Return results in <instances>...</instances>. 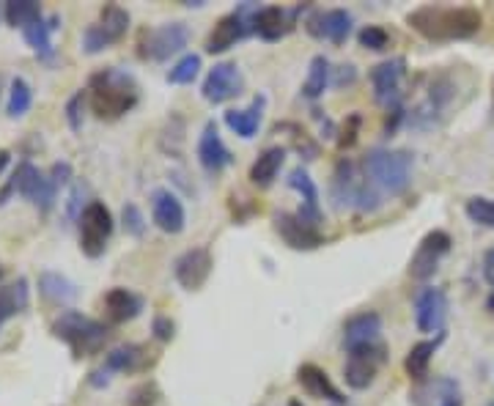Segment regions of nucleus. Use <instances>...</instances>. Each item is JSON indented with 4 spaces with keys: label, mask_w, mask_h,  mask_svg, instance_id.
<instances>
[{
    "label": "nucleus",
    "mask_w": 494,
    "mask_h": 406,
    "mask_svg": "<svg viewBox=\"0 0 494 406\" xmlns=\"http://www.w3.org/2000/svg\"><path fill=\"white\" fill-rule=\"evenodd\" d=\"M242 88H245V77H242L239 66L231 61H223V64H214L209 69L201 93L206 102H211V105H223V102L239 96Z\"/></svg>",
    "instance_id": "12"
},
{
    "label": "nucleus",
    "mask_w": 494,
    "mask_h": 406,
    "mask_svg": "<svg viewBox=\"0 0 494 406\" xmlns=\"http://www.w3.org/2000/svg\"><path fill=\"white\" fill-rule=\"evenodd\" d=\"M151 217H154V225L165 234H182L187 223L182 200L165 187L151 192Z\"/></svg>",
    "instance_id": "18"
},
{
    "label": "nucleus",
    "mask_w": 494,
    "mask_h": 406,
    "mask_svg": "<svg viewBox=\"0 0 494 406\" xmlns=\"http://www.w3.org/2000/svg\"><path fill=\"white\" fill-rule=\"evenodd\" d=\"M297 382L300 387L310 395V398H319V401H333L336 406H344L346 403V395L329 382L327 371L319 368L316 363H305L297 368Z\"/></svg>",
    "instance_id": "20"
},
{
    "label": "nucleus",
    "mask_w": 494,
    "mask_h": 406,
    "mask_svg": "<svg viewBox=\"0 0 494 406\" xmlns=\"http://www.w3.org/2000/svg\"><path fill=\"white\" fill-rule=\"evenodd\" d=\"M308 31L319 39H329L333 44H344L352 33V14L346 9L321 12L308 22Z\"/></svg>",
    "instance_id": "24"
},
{
    "label": "nucleus",
    "mask_w": 494,
    "mask_h": 406,
    "mask_svg": "<svg viewBox=\"0 0 494 406\" xmlns=\"http://www.w3.org/2000/svg\"><path fill=\"white\" fill-rule=\"evenodd\" d=\"M344 406H349V403H344Z\"/></svg>",
    "instance_id": "55"
},
{
    "label": "nucleus",
    "mask_w": 494,
    "mask_h": 406,
    "mask_svg": "<svg viewBox=\"0 0 494 406\" xmlns=\"http://www.w3.org/2000/svg\"><path fill=\"white\" fill-rule=\"evenodd\" d=\"M88 102L96 119L102 121H116L127 116L138 105V85L132 75L107 66L91 75L88 80Z\"/></svg>",
    "instance_id": "2"
},
{
    "label": "nucleus",
    "mask_w": 494,
    "mask_h": 406,
    "mask_svg": "<svg viewBox=\"0 0 494 406\" xmlns=\"http://www.w3.org/2000/svg\"><path fill=\"white\" fill-rule=\"evenodd\" d=\"M467 217L481 228H494V200L491 198H470L464 207Z\"/></svg>",
    "instance_id": "37"
},
{
    "label": "nucleus",
    "mask_w": 494,
    "mask_h": 406,
    "mask_svg": "<svg viewBox=\"0 0 494 406\" xmlns=\"http://www.w3.org/2000/svg\"><path fill=\"white\" fill-rule=\"evenodd\" d=\"M198 72H201V56L190 53V56H184V58H179V61L174 64V69L168 72V83H174V85H187V83H193V80L198 77Z\"/></svg>",
    "instance_id": "38"
},
{
    "label": "nucleus",
    "mask_w": 494,
    "mask_h": 406,
    "mask_svg": "<svg viewBox=\"0 0 494 406\" xmlns=\"http://www.w3.org/2000/svg\"><path fill=\"white\" fill-rule=\"evenodd\" d=\"M274 231L281 234V239L292 247V250H316L324 244L321 231L316 228V223L305 220L302 215H292V212H278L272 217Z\"/></svg>",
    "instance_id": "14"
},
{
    "label": "nucleus",
    "mask_w": 494,
    "mask_h": 406,
    "mask_svg": "<svg viewBox=\"0 0 494 406\" xmlns=\"http://www.w3.org/2000/svg\"><path fill=\"white\" fill-rule=\"evenodd\" d=\"M159 401V387L154 382H143L130 393V406H154Z\"/></svg>",
    "instance_id": "41"
},
{
    "label": "nucleus",
    "mask_w": 494,
    "mask_h": 406,
    "mask_svg": "<svg viewBox=\"0 0 494 406\" xmlns=\"http://www.w3.org/2000/svg\"><path fill=\"white\" fill-rule=\"evenodd\" d=\"M451 236L445 231H428L418 250H415V256L409 261V275L415 280H428L436 269H439V261H443L448 252H451Z\"/></svg>",
    "instance_id": "11"
},
{
    "label": "nucleus",
    "mask_w": 494,
    "mask_h": 406,
    "mask_svg": "<svg viewBox=\"0 0 494 406\" xmlns=\"http://www.w3.org/2000/svg\"><path fill=\"white\" fill-rule=\"evenodd\" d=\"M357 41H360V47H365V49L382 53V49H388V47H391V33L384 31L382 25H365V28L357 33Z\"/></svg>",
    "instance_id": "39"
},
{
    "label": "nucleus",
    "mask_w": 494,
    "mask_h": 406,
    "mask_svg": "<svg viewBox=\"0 0 494 406\" xmlns=\"http://www.w3.org/2000/svg\"><path fill=\"white\" fill-rule=\"evenodd\" d=\"M481 269H483V280H486L489 286H494V247H491V250H486Z\"/></svg>",
    "instance_id": "48"
},
{
    "label": "nucleus",
    "mask_w": 494,
    "mask_h": 406,
    "mask_svg": "<svg viewBox=\"0 0 494 406\" xmlns=\"http://www.w3.org/2000/svg\"><path fill=\"white\" fill-rule=\"evenodd\" d=\"M39 294L52 302V304H72L77 296H80V288L75 280H69L67 275L61 272H52V269H44L39 275Z\"/></svg>",
    "instance_id": "26"
},
{
    "label": "nucleus",
    "mask_w": 494,
    "mask_h": 406,
    "mask_svg": "<svg viewBox=\"0 0 494 406\" xmlns=\"http://www.w3.org/2000/svg\"><path fill=\"white\" fill-rule=\"evenodd\" d=\"M357 132H360V116L355 113V116L346 119V127L338 137V148H352L357 143Z\"/></svg>",
    "instance_id": "45"
},
{
    "label": "nucleus",
    "mask_w": 494,
    "mask_h": 406,
    "mask_svg": "<svg viewBox=\"0 0 494 406\" xmlns=\"http://www.w3.org/2000/svg\"><path fill=\"white\" fill-rule=\"evenodd\" d=\"M289 187L297 190V192L302 195V200H305V209H302L300 215H302L305 220L316 223L319 215H321V209H319V190H316L313 179L308 176V171H305V168H294V171L289 173Z\"/></svg>",
    "instance_id": "33"
},
{
    "label": "nucleus",
    "mask_w": 494,
    "mask_h": 406,
    "mask_svg": "<svg viewBox=\"0 0 494 406\" xmlns=\"http://www.w3.org/2000/svg\"><path fill=\"white\" fill-rule=\"evenodd\" d=\"M412 401L418 406H462V390L454 379H426L415 387Z\"/></svg>",
    "instance_id": "21"
},
{
    "label": "nucleus",
    "mask_w": 494,
    "mask_h": 406,
    "mask_svg": "<svg viewBox=\"0 0 494 406\" xmlns=\"http://www.w3.org/2000/svg\"><path fill=\"white\" fill-rule=\"evenodd\" d=\"M250 12H253V6H242L226 17H220L206 39V53L220 56V53H226V49H231L237 41H242L253 31V17H247Z\"/></svg>",
    "instance_id": "10"
},
{
    "label": "nucleus",
    "mask_w": 494,
    "mask_h": 406,
    "mask_svg": "<svg viewBox=\"0 0 494 406\" xmlns=\"http://www.w3.org/2000/svg\"><path fill=\"white\" fill-rule=\"evenodd\" d=\"M329 195H333L336 209H376L379 207V192L368 181L363 165L352 160H341L333 173V184H329Z\"/></svg>",
    "instance_id": "5"
},
{
    "label": "nucleus",
    "mask_w": 494,
    "mask_h": 406,
    "mask_svg": "<svg viewBox=\"0 0 494 406\" xmlns=\"http://www.w3.org/2000/svg\"><path fill=\"white\" fill-rule=\"evenodd\" d=\"M4 275H6V269H4V267H0V280H4Z\"/></svg>",
    "instance_id": "54"
},
{
    "label": "nucleus",
    "mask_w": 494,
    "mask_h": 406,
    "mask_svg": "<svg viewBox=\"0 0 494 406\" xmlns=\"http://www.w3.org/2000/svg\"><path fill=\"white\" fill-rule=\"evenodd\" d=\"M121 220H124V231L130 236H143L146 234V217L135 203H127V207L121 209Z\"/></svg>",
    "instance_id": "40"
},
{
    "label": "nucleus",
    "mask_w": 494,
    "mask_h": 406,
    "mask_svg": "<svg viewBox=\"0 0 494 406\" xmlns=\"http://www.w3.org/2000/svg\"><path fill=\"white\" fill-rule=\"evenodd\" d=\"M329 75H333V69H329V61L324 56H316L310 61V72H308V80L302 85V93L308 99H319L327 91V85H329Z\"/></svg>",
    "instance_id": "36"
},
{
    "label": "nucleus",
    "mask_w": 494,
    "mask_h": 406,
    "mask_svg": "<svg viewBox=\"0 0 494 406\" xmlns=\"http://www.w3.org/2000/svg\"><path fill=\"white\" fill-rule=\"evenodd\" d=\"M83 108H85V91H77L67 102V121H69L72 132H80L83 129Z\"/></svg>",
    "instance_id": "42"
},
{
    "label": "nucleus",
    "mask_w": 494,
    "mask_h": 406,
    "mask_svg": "<svg viewBox=\"0 0 494 406\" xmlns=\"http://www.w3.org/2000/svg\"><path fill=\"white\" fill-rule=\"evenodd\" d=\"M88 382H91L94 387H107V384H110V371H107V368H99V371H91Z\"/></svg>",
    "instance_id": "49"
},
{
    "label": "nucleus",
    "mask_w": 494,
    "mask_h": 406,
    "mask_svg": "<svg viewBox=\"0 0 494 406\" xmlns=\"http://www.w3.org/2000/svg\"><path fill=\"white\" fill-rule=\"evenodd\" d=\"M388 360V346L382 340L379 343H371V346H360V349H352L349 351V363L344 368V379L352 390H365L373 384L382 363Z\"/></svg>",
    "instance_id": "9"
},
{
    "label": "nucleus",
    "mask_w": 494,
    "mask_h": 406,
    "mask_svg": "<svg viewBox=\"0 0 494 406\" xmlns=\"http://www.w3.org/2000/svg\"><path fill=\"white\" fill-rule=\"evenodd\" d=\"M61 28V17L58 14H52V17H41L39 22H33L31 28H25L22 31V36H25V41H28V47L33 49V53L39 56V58H44V61H49L52 58V53H55V47H52V33Z\"/></svg>",
    "instance_id": "30"
},
{
    "label": "nucleus",
    "mask_w": 494,
    "mask_h": 406,
    "mask_svg": "<svg viewBox=\"0 0 494 406\" xmlns=\"http://www.w3.org/2000/svg\"><path fill=\"white\" fill-rule=\"evenodd\" d=\"M31 105H33V91H31L28 80H25V77H14V80H12V88H9L6 113H9L12 119H22V116H28Z\"/></svg>",
    "instance_id": "35"
},
{
    "label": "nucleus",
    "mask_w": 494,
    "mask_h": 406,
    "mask_svg": "<svg viewBox=\"0 0 494 406\" xmlns=\"http://www.w3.org/2000/svg\"><path fill=\"white\" fill-rule=\"evenodd\" d=\"M143 296L130 291V288H110L104 294V313L110 319V324H127L132 319H138L143 313Z\"/></svg>",
    "instance_id": "22"
},
{
    "label": "nucleus",
    "mask_w": 494,
    "mask_h": 406,
    "mask_svg": "<svg viewBox=\"0 0 494 406\" xmlns=\"http://www.w3.org/2000/svg\"><path fill=\"white\" fill-rule=\"evenodd\" d=\"M486 308H489V311L494 313V291H491V296H489V302H486Z\"/></svg>",
    "instance_id": "51"
},
{
    "label": "nucleus",
    "mask_w": 494,
    "mask_h": 406,
    "mask_svg": "<svg viewBox=\"0 0 494 406\" xmlns=\"http://www.w3.org/2000/svg\"><path fill=\"white\" fill-rule=\"evenodd\" d=\"M49 179L55 181V187H64V184H69V179H72V165L69 163H55L52 168H49Z\"/></svg>",
    "instance_id": "46"
},
{
    "label": "nucleus",
    "mask_w": 494,
    "mask_h": 406,
    "mask_svg": "<svg viewBox=\"0 0 494 406\" xmlns=\"http://www.w3.org/2000/svg\"><path fill=\"white\" fill-rule=\"evenodd\" d=\"M286 406H302V401H300V398H292V401H289Z\"/></svg>",
    "instance_id": "52"
},
{
    "label": "nucleus",
    "mask_w": 494,
    "mask_h": 406,
    "mask_svg": "<svg viewBox=\"0 0 494 406\" xmlns=\"http://www.w3.org/2000/svg\"><path fill=\"white\" fill-rule=\"evenodd\" d=\"M151 332H154V338H157V340L171 343V340L176 338V324H174L168 316H154V322H151Z\"/></svg>",
    "instance_id": "44"
},
{
    "label": "nucleus",
    "mask_w": 494,
    "mask_h": 406,
    "mask_svg": "<svg viewBox=\"0 0 494 406\" xmlns=\"http://www.w3.org/2000/svg\"><path fill=\"white\" fill-rule=\"evenodd\" d=\"M96 25L102 31V36L107 39V44H116L130 31V12L121 9V6H116V4H107V6H102Z\"/></svg>",
    "instance_id": "32"
},
{
    "label": "nucleus",
    "mask_w": 494,
    "mask_h": 406,
    "mask_svg": "<svg viewBox=\"0 0 494 406\" xmlns=\"http://www.w3.org/2000/svg\"><path fill=\"white\" fill-rule=\"evenodd\" d=\"M0 93H4V75H0Z\"/></svg>",
    "instance_id": "53"
},
{
    "label": "nucleus",
    "mask_w": 494,
    "mask_h": 406,
    "mask_svg": "<svg viewBox=\"0 0 494 406\" xmlns=\"http://www.w3.org/2000/svg\"><path fill=\"white\" fill-rule=\"evenodd\" d=\"M198 163L209 171V173H220L223 168H229L234 163L229 146L223 143L217 132V124L209 121L201 132V140H198Z\"/></svg>",
    "instance_id": "19"
},
{
    "label": "nucleus",
    "mask_w": 494,
    "mask_h": 406,
    "mask_svg": "<svg viewBox=\"0 0 494 406\" xmlns=\"http://www.w3.org/2000/svg\"><path fill=\"white\" fill-rule=\"evenodd\" d=\"M148 349L146 346H138V343H124V346H116L107 351L104 357V366L110 374H135V371H143L148 366Z\"/></svg>",
    "instance_id": "25"
},
{
    "label": "nucleus",
    "mask_w": 494,
    "mask_h": 406,
    "mask_svg": "<svg viewBox=\"0 0 494 406\" xmlns=\"http://www.w3.org/2000/svg\"><path fill=\"white\" fill-rule=\"evenodd\" d=\"M190 41V31L184 22H165L140 33L138 53L146 61H168L171 56L182 53Z\"/></svg>",
    "instance_id": "7"
},
{
    "label": "nucleus",
    "mask_w": 494,
    "mask_h": 406,
    "mask_svg": "<svg viewBox=\"0 0 494 406\" xmlns=\"http://www.w3.org/2000/svg\"><path fill=\"white\" fill-rule=\"evenodd\" d=\"M407 75V61L404 58H391L382 61L371 69V85H373V99L384 108L401 105V80Z\"/></svg>",
    "instance_id": "13"
},
{
    "label": "nucleus",
    "mask_w": 494,
    "mask_h": 406,
    "mask_svg": "<svg viewBox=\"0 0 494 406\" xmlns=\"http://www.w3.org/2000/svg\"><path fill=\"white\" fill-rule=\"evenodd\" d=\"M448 319V296L443 288H423L415 299V324L420 332H443Z\"/></svg>",
    "instance_id": "16"
},
{
    "label": "nucleus",
    "mask_w": 494,
    "mask_h": 406,
    "mask_svg": "<svg viewBox=\"0 0 494 406\" xmlns=\"http://www.w3.org/2000/svg\"><path fill=\"white\" fill-rule=\"evenodd\" d=\"M264 108H266V99H264V96H256L247 108H242V110H229V113H226V127H229L234 135L250 140V137H256V132H258V127H261Z\"/></svg>",
    "instance_id": "28"
},
{
    "label": "nucleus",
    "mask_w": 494,
    "mask_h": 406,
    "mask_svg": "<svg viewBox=\"0 0 494 406\" xmlns=\"http://www.w3.org/2000/svg\"><path fill=\"white\" fill-rule=\"evenodd\" d=\"M52 335L72 349L75 360H83V357H94V354L102 351L110 330H107V324H102L80 311H64L52 322Z\"/></svg>",
    "instance_id": "4"
},
{
    "label": "nucleus",
    "mask_w": 494,
    "mask_h": 406,
    "mask_svg": "<svg viewBox=\"0 0 494 406\" xmlns=\"http://www.w3.org/2000/svg\"><path fill=\"white\" fill-rule=\"evenodd\" d=\"M28 304H31V288H28L25 278H17L14 283L0 286V330H4V324L9 319L25 313Z\"/></svg>",
    "instance_id": "27"
},
{
    "label": "nucleus",
    "mask_w": 494,
    "mask_h": 406,
    "mask_svg": "<svg viewBox=\"0 0 494 406\" xmlns=\"http://www.w3.org/2000/svg\"><path fill=\"white\" fill-rule=\"evenodd\" d=\"M355 77H357L355 66H352V64H344V66H338V72H336V80H333V85L344 88L346 83H355Z\"/></svg>",
    "instance_id": "47"
},
{
    "label": "nucleus",
    "mask_w": 494,
    "mask_h": 406,
    "mask_svg": "<svg viewBox=\"0 0 494 406\" xmlns=\"http://www.w3.org/2000/svg\"><path fill=\"white\" fill-rule=\"evenodd\" d=\"M80 225V250L85 252L88 259H99L104 256L107 242L113 236V215L104 207L102 200H88L83 215L77 217Z\"/></svg>",
    "instance_id": "6"
},
{
    "label": "nucleus",
    "mask_w": 494,
    "mask_h": 406,
    "mask_svg": "<svg viewBox=\"0 0 494 406\" xmlns=\"http://www.w3.org/2000/svg\"><path fill=\"white\" fill-rule=\"evenodd\" d=\"M283 160H286V148L283 146H269L264 148L261 154L256 157V163L250 165V181L256 187H269L274 179H278L281 168H283Z\"/></svg>",
    "instance_id": "29"
},
{
    "label": "nucleus",
    "mask_w": 494,
    "mask_h": 406,
    "mask_svg": "<svg viewBox=\"0 0 494 406\" xmlns=\"http://www.w3.org/2000/svg\"><path fill=\"white\" fill-rule=\"evenodd\" d=\"M412 168H415V157L409 151L371 148L363 160V171H365L368 181L388 195H401L409 187Z\"/></svg>",
    "instance_id": "3"
},
{
    "label": "nucleus",
    "mask_w": 494,
    "mask_h": 406,
    "mask_svg": "<svg viewBox=\"0 0 494 406\" xmlns=\"http://www.w3.org/2000/svg\"><path fill=\"white\" fill-rule=\"evenodd\" d=\"M302 6L297 9H281V6H264L253 14V31L264 39V41H281L283 36H289L297 25Z\"/></svg>",
    "instance_id": "17"
},
{
    "label": "nucleus",
    "mask_w": 494,
    "mask_h": 406,
    "mask_svg": "<svg viewBox=\"0 0 494 406\" xmlns=\"http://www.w3.org/2000/svg\"><path fill=\"white\" fill-rule=\"evenodd\" d=\"M9 160H12V154L6 148H0V176H4V171H6V165H9Z\"/></svg>",
    "instance_id": "50"
},
{
    "label": "nucleus",
    "mask_w": 494,
    "mask_h": 406,
    "mask_svg": "<svg viewBox=\"0 0 494 406\" xmlns=\"http://www.w3.org/2000/svg\"><path fill=\"white\" fill-rule=\"evenodd\" d=\"M439 340H443V335L434 338V340H420L409 349L407 354V360H404V371L412 382H426L428 379V366H431V357H434V351L439 346Z\"/></svg>",
    "instance_id": "31"
},
{
    "label": "nucleus",
    "mask_w": 494,
    "mask_h": 406,
    "mask_svg": "<svg viewBox=\"0 0 494 406\" xmlns=\"http://www.w3.org/2000/svg\"><path fill=\"white\" fill-rule=\"evenodd\" d=\"M4 17L12 28L25 31L41 20V4H36V0H9L4 9Z\"/></svg>",
    "instance_id": "34"
},
{
    "label": "nucleus",
    "mask_w": 494,
    "mask_h": 406,
    "mask_svg": "<svg viewBox=\"0 0 494 406\" xmlns=\"http://www.w3.org/2000/svg\"><path fill=\"white\" fill-rule=\"evenodd\" d=\"M12 181H14L17 192H20L25 200H31L41 215H47V212L52 209L55 195H58V187H55V181L49 179V173L39 171L33 163L25 160V163L17 165Z\"/></svg>",
    "instance_id": "8"
},
{
    "label": "nucleus",
    "mask_w": 494,
    "mask_h": 406,
    "mask_svg": "<svg viewBox=\"0 0 494 406\" xmlns=\"http://www.w3.org/2000/svg\"><path fill=\"white\" fill-rule=\"evenodd\" d=\"M211 267H214V259H211L209 247H190V250H184L182 256L176 259L174 275H176V280H179L182 288L198 291L209 280Z\"/></svg>",
    "instance_id": "15"
},
{
    "label": "nucleus",
    "mask_w": 494,
    "mask_h": 406,
    "mask_svg": "<svg viewBox=\"0 0 494 406\" xmlns=\"http://www.w3.org/2000/svg\"><path fill=\"white\" fill-rule=\"evenodd\" d=\"M382 340V316L373 311L357 313L344 324V346L346 351L360 349V346H371Z\"/></svg>",
    "instance_id": "23"
},
{
    "label": "nucleus",
    "mask_w": 494,
    "mask_h": 406,
    "mask_svg": "<svg viewBox=\"0 0 494 406\" xmlns=\"http://www.w3.org/2000/svg\"><path fill=\"white\" fill-rule=\"evenodd\" d=\"M407 25L428 41H462L483 28L475 6H420L407 14Z\"/></svg>",
    "instance_id": "1"
},
{
    "label": "nucleus",
    "mask_w": 494,
    "mask_h": 406,
    "mask_svg": "<svg viewBox=\"0 0 494 406\" xmlns=\"http://www.w3.org/2000/svg\"><path fill=\"white\" fill-rule=\"evenodd\" d=\"M491 406H494V403H491Z\"/></svg>",
    "instance_id": "56"
},
{
    "label": "nucleus",
    "mask_w": 494,
    "mask_h": 406,
    "mask_svg": "<svg viewBox=\"0 0 494 406\" xmlns=\"http://www.w3.org/2000/svg\"><path fill=\"white\" fill-rule=\"evenodd\" d=\"M110 44H107V39L102 36V31H99V25L94 22V25H88L85 31H83V49L88 56H96V53H102V49H107Z\"/></svg>",
    "instance_id": "43"
}]
</instances>
